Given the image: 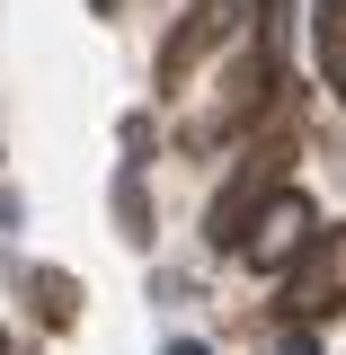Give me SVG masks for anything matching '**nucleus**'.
<instances>
[{
  "label": "nucleus",
  "instance_id": "2",
  "mask_svg": "<svg viewBox=\"0 0 346 355\" xmlns=\"http://www.w3.org/2000/svg\"><path fill=\"white\" fill-rule=\"evenodd\" d=\"M27 293H36V320H53V329H71V320H80V284H71V275H53V266H36V284H27Z\"/></svg>",
  "mask_w": 346,
  "mask_h": 355
},
{
  "label": "nucleus",
  "instance_id": "3",
  "mask_svg": "<svg viewBox=\"0 0 346 355\" xmlns=\"http://www.w3.org/2000/svg\"><path fill=\"white\" fill-rule=\"evenodd\" d=\"M338 275H329V266H302V293H293V320H338Z\"/></svg>",
  "mask_w": 346,
  "mask_h": 355
},
{
  "label": "nucleus",
  "instance_id": "5",
  "mask_svg": "<svg viewBox=\"0 0 346 355\" xmlns=\"http://www.w3.org/2000/svg\"><path fill=\"white\" fill-rule=\"evenodd\" d=\"M169 355H214V347H187V338H178V347H169Z\"/></svg>",
  "mask_w": 346,
  "mask_h": 355
},
{
  "label": "nucleus",
  "instance_id": "4",
  "mask_svg": "<svg viewBox=\"0 0 346 355\" xmlns=\"http://www.w3.org/2000/svg\"><path fill=\"white\" fill-rule=\"evenodd\" d=\"M275 355H320V338H311V320H302V329H284V347H275Z\"/></svg>",
  "mask_w": 346,
  "mask_h": 355
},
{
  "label": "nucleus",
  "instance_id": "7",
  "mask_svg": "<svg viewBox=\"0 0 346 355\" xmlns=\"http://www.w3.org/2000/svg\"><path fill=\"white\" fill-rule=\"evenodd\" d=\"M0 355H9V338H0Z\"/></svg>",
  "mask_w": 346,
  "mask_h": 355
},
{
  "label": "nucleus",
  "instance_id": "6",
  "mask_svg": "<svg viewBox=\"0 0 346 355\" xmlns=\"http://www.w3.org/2000/svg\"><path fill=\"white\" fill-rule=\"evenodd\" d=\"M89 9H98V18H116V0H89Z\"/></svg>",
  "mask_w": 346,
  "mask_h": 355
},
{
  "label": "nucleus",
  "instance_id": "1",
  "mask_svg": "<svg viewBox=\"0 0 346 355\" xmlns=\"http://www.w3.org/2000/svg\"><path fill=\"white\" fill-rule=\"evenodd\" d=\"M311 240H320V214H311V196H293V187H275V196L258 205V231H240L249 266H266V275H275V266H293Z\"/></svg>",
  "mask_w": 346,
  "mask_h": 355
}]
</instances>
